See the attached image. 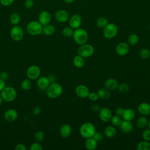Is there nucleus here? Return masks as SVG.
Instances as JSON below:
<instances>
[{
	"label": "nucleus",
	"instance_id": "a211bd4d",
	"mask_svg": "<svg viewBox=\"0 0 150 150\" xmlns=\"http://www.w3.org/2000/svg\"><path fill=\"white\" fill-rule=\"evenodd\" d=\"M72 132V128L70 125L68 124H64L62 125L59 130V133L61 137L63 138H68L70 136Z\"/></svg>",
	"mask_w": 150,
	"mask_h": 150
},
{
	"label": "nucleus",
	"instance_id": "bb28decb",
	"mask_svg": "<svg viewBox=\"0 0 150 150\" xmlns=\"http://www.w3.org/2000/svg\"><path fill=\"white\" fill-rule=\"evenodd\" d=\"M148 119L144 115L139 117L137 120V126L140 129L145 128L148 125Z\"/></svg>",
	"mask_w": 150,
	"mask_h": 150
},
{
	"label": "nucleus",
	"instance_id": "473e14b6",
	"mask_svg": "<svg viewBox=\"0 0 150 150\" xmlns=\"http://www.w3.org/2000/svg\"><path fill=\"white\" fill-rule=\"evenodd\" d=\"M108 23V21L107 19L103 16L99 17L96 21V24L97 26L100 28L103 29Z\"/></svg>",
	"mask_w": 150,
	"mask_h": 150
},
{
	"label": "nucleus",
	"instance_id": "09e8293b",
	"mask_svg": "<svg viewBox=\"0 0 150 150\" xmlns=\"http://www.w3.org/2000/svg\"><path fill=\"white\" fill-rule=\"evenodd\" d=\"M124 108L121 107H117L116 109H115V113L117 115H120V116H121L123 111H124Z\"/></svg>",
	"mask_w": 150,
	"mask_h": 150
},
{
	"label": "nucleus",
	"instance_id": "7c9ffc66",
	"mask_svg": "<svg viewBox=\"0 0 150 150\" xmlns=\"http://www.w3.org/2000/svg\"><path fill=\"white\" fill-rule=\"evenodd\" d=\"M9 21L13 25H17L21 21V16L18 13H13L10 16Z\"/></svg>",
	"mask_w": 150,
	"mask_h": 150
},
{
	"label": "nucleus",
	"instance_id": "7ed1b4c3",
	"mask_svg": "<svg viewBox=\"0 0 150 150\" xmlns=\"http://www.w3.org/2000/svg\"><path fill=\"white\" fill-rule=\"evenodd\" d=\"M96 131L95 126L90 122L83 123L80 127L79 132L80 135L84 138H88L93 137Z\"/></svg>",
	"mask_w": 150,
	"mask_h": 150
},
{
	"label": "nucleus",
	"instance_id": "20e7f679",
	"mask_svg": "<svg viewBox=\"0 0 150 150\" xmlns=\"http://www.w3.org/2000/svg\"><path fill=\"white\" fill-rule=\"evenodd\" d=\"M26 31L30 35L37 36L42 33L43 26L39 21H32L27 25Z\"/></svg>",
	"mask_w": 150,
	"mask_h": 150
},
{
	"label": "nucleus",
	"instance_id": "4468645a",
	"mask_svg": "<svg viewBox=\"0 0 150 150\" xmlns=\"http://www.w3.org/2000/svg\"><path fill=\"white\" fill-rule=\"evenodd\" d=\"M56 19L60 23H64L69 19V14L68 12L64 9L57 10L54 15Z\"/></svg>",
	"mask_w": 150,
	"mask_h": 150
},
{
	"label": "nucleus",
	"instance_id": "864d4df0",
	"mask_svg": "<svg viewBox=\"0 0 150 150\" xmlns=\"http://www.w3.org/2000/svg\"><path fill=\"white\" fill-rule=\"evenodd\" d=\"M64 2H65L67 4H71L72 2H73L75 0H63Z\"/></svg>",
	"mask_w": 150,
	"mask_h": 150
},
{
	"label": "nucleus",
	"instance_id": "412c9836",
	"mask_svg": "<svg viewBox=\"0 0 150 150\" xmlns=\"http://www.w3.org/2000/svg\"><path fill=\"white\" fill-rule=\"evenodd\" d=\"M121 117L124 120L131 121L135 117V111L131 108L124 109V111L121 115Z\"/></svg>",
	"mask_w": 150,
	"mask_h": 150
},
{
	"label": "nucleus",
	"instance_id": "2eb2a0df",
	"mask_svg": "<svg viewBox=\"0 0 150 150\" xmlns=\"http://www.w3.org/2000/svg\"><path fill=\"white\" fill-rule=\"evenodd\" d=\"M51 15L47 11H42L38 16V21L42 25V26H45L46 25L49 24L51 21Z\"/></svg>",
	"mask_w": 150,
	"mask_h": 150
},
{
	"label": "nucleus",
	"instance_id": "58836bf2",
	"mask_svg": "<svg viewBox=\"0 0 150 150\" xmlns=\"http://www.w3.org/2000/svg\"><path fill=\"white\" fill-rule=\"evenodd\" d=\"M87 97L91 101H96L99 98L98 96V94H97V93H96V92H94V91L90 92Z\"/></svg>",
	"mask_w": 150,
	"mask_h": 150
},
{
	"label": "nucleus",
	"instance_id": "4be33fe9",
	"mask_svg": "<svg viewBox=\"0 0 150 150\" xmlns=\"http://www.w3.org/2000/svg\"><path fill=\"white\" fill-rule=\"evenodd\" d=\"M36 84H37V86L40 89L45 90L48 87V86L50 84V82L49 79L47 78V77L42 76L38 79V80H37Z\"/></svg>",
	"mask_w": 150,
	"mask_h": 150
},
{
	"label": "nucleus",
	"instance_id": "f257e3e1",
	"mask_svg": "<svg viewBox=\"0 0 150 150\" xmlns=\"http://www.w3.org/2000/svg\"><path fill=\"white\" fill-rule=\"evenodd\" d=\"M63 93V87L58 83L53 82L50 84L46 88V94L50 98H56Z\"/></svg>",
	"mask_w": 150,
	"mask_h": 150
},
{
	"label": "nucleus",
	"instance_id": "c03bdc74",
	"mask_svg": "<svg viewBox=\"0 0 150 150\" xmlns=\"http://www.w3.org/2000/svg\"><path fill=\"white\" fill-rule=\"evenodd\" d=\"M13 2L14 0H0L1 4L5 6H8L12 5Z\"/></svg>",
	"mask_w": 150,
	"mask_h": 150
},
{
	"label": "nucleus",
	"instance_id": "6e6d98bb",
	"mask_svg": "<svg viewBox=\"0 0 150 150\" xmlns=\"http://www.w3.org/2000/svg\"><path fill=\"white\" fill-rule=\"evenodd\" d=\"M148 128L150 129V121H148Z\"/></svg>",
	"mask_w": 150,
	"mask_h": 150
},
{
	"label": "nucleus",
	"instance_id": "f3484780",
	"mask_svg": "<svg viewBox=\"0 0 150 150\" xmlns=\"http://www.w3.org/2000/svg\"><path fill=\"white\" fill-rule=\"evenodd\" d=\"M121 131L125 134L131 132L133 129V125L131 121L127 120H122L120 125H119Z\"/></svg>",
	"mask_w": 150,
	"mask_h": 150
},
{
	"label": "nucleus",
	"instance_id": "79ce46f5",
	"mask_svg": "<svg viewBox=\"0 0 150 150\" xmlns=\"http://www.w3.org/2000/svg\"><path fill=\"white\" fill-rule=\"evenodd\" d=\"M42 146L39 142H34L31 144L30 146V150H41L42 149Z\"/></svg>",
	"mask_w": 150,
	"mask_h": 150
},
{
	"label": "nucleus",
	"instance_id": "c9c22d12",
	"mask_svg": "<svg viewBox=\"0 0 150 150\" xmlns=\"http://www.w3.org/2000/svg\"><path fill=\"white\" fill-rule=\"evenodd\" d=\"M111 124L114 125V126H119L122 121L121 118L120 117V115H112L111 118L110 120Z\"/></svg>",
	"mask_w": 150,
	"mask_h": 150
},
{
	"label": "nucleus",
	"instance_id": "a878e982",
	"mask_svg": "<svg viewBox=\"0 0 150 150\" xmlns=\"http://www.w3.org/2000/svg\"><path fill=\"white\" fill-rule=\"evenodd\" d=\"M73 62L74 66L77 68H81L84 66L85 64L84 58L79 54L74 57Z\"/></svg>",
	"mask_w": 150,
	"mask_h": 150
},
{
	"label": "nucleus",
	"instance_id": "0eeeda50",
	"mask_svg": "<svg viewBox=\"0 0 150 150\" xmlns=\"http://www.w3.org/2000/svg\"><path fill=\"white\" fill-rule=\"evenodd\" d=\"M94 52V47L87 43L80 45L77 49L78 54L84 58H88L91 57Z\"/></svg>",
	"mask_w": 150,
	"mask_h": 150
},
{
	"label": "nucleus",
	"instance_id": "a19ab883",
	"mask_svg": "<svg viewBox=\"0 0 150 150\" xmlns=\"http://www.w3.org/2000/svg\"><path fill=\"white\" fill-rule=\"evenodd\" d=\"M93 138L98 142L103 139V134L102 132H101L100 131H96L94 135L93 136Z\"/></svg>",
	"mask_w": 150,
	"mask_h": 150
},
{
	"label": "nucleus",
	"instance_id": "f704fd0d",
	"mask_svg": "<svg viewBox=\"0 0 150 150\" xmlns=\"http://www.w3.org/2000/svg\"><path fill=\"white\" fill-rule=\"evenodd\" d=\"M117 88L120 93L122 94H125V93H127L129 90V86H128V84L125 83H121L120 84H118Z\"/></svg>",
	"mask_w": 150,
	"mask_h": 150
},
{
	"label": "nucleus",
	"instance_id": "ea45409f",
	"mask_svg": "<svg viewBox=\"0 0 150 150\" xmlns=\"http://www.w3.org/2000/svg\"><path fill=\"white\" fill-rule=\"evenodd\" d=\"M142 136L144 140L147 141H150V129L149 128L145 129L142 132Z\"/></svg>",
	"mask_w": 150,
	"mask_h": 150
},
{
	"label": "nucleus",
	"instance_id": "4c0bfd02",
	"mask_svg": "<svg viewBox=\"0 0 150 150\" xmlns=\"http://www.w3.org/2000/svg\"><path fill=\"white\" fill-rule=\"evenodd\" d=\"M35 139L37 142H41L45 138V135L44 133L42 131H38L35 134Z\"/></svg>",
	"mask_w": 150,
	"mask_h": 150
},
{
	"label": "nucleus",
	"instance_id": "aec40b11",
	"mask_svg": "<svg viewBox=\"0 0 150 150\" xmlns=\"http://www.w3.org/2000/svg\"><path fill=\"white\" fill-rule=\"evenodd\" d=\"M138 112L142 115L146 116L150 114V104L146 102L140 103L138 107Z\"/></svg>",
	"mask_w": 150,
	"mask_h": 150
},
{
	"label": "nucleus",
	"instance_id": "49530a36",
	"mask_svg": "<svg viewBox=\"0 0 150 150\" xmlns=\"http://www.w3.org/2000/svg\"><path fill=\"white\" fill-rule=\"evenodd\" d=\"M15 150H26V147L23 144H18L15 147Z\"/></svg>",
	"mask_w": 150,
	"mask_h": 150
},
{
	"label": "nucleus",
	"instance_id": "6e6552de",
	"mask_svg": "<svg viewBox=\"0 0 150 150\" xmlns=\"http://www.w3.org/2000/svg\"><path fill=\"white\" fill-rule=\"evenodd\" d=\"M10 35L11 38L15 41H19L23 38V30L22 28L17 25H14L10 30Z\"/></svg>",
	"mask_w": 150,
	"mask_h": 150
},
{
	"label": "nucleus",
	"instance_id": "2f4dec72",
	"mask_svg": "<svg viewBox=\"0 0 150 150\" xmlns=\"http://www.w3.org/2000/svg\"><path fill=\"white\" fill-rule=\"evenodd\" d=\"M32 86V83L29 79H26L23 80L21 84V87L23 90H29L31 88Z\"/></svg>",
	"mask_w": 150,
	"mask_h": 150
},
{
	"label": "nucleus",
	"instance_id": "dca6fc26",
	"mask_svg": "<svg viewBox=\"0 0 150 150\" xmlns=\"http://www.w3.org/2000/svg\"><path fill=\"white\" fill-rule=\"evenodd\" d=\"M18 116V113L17 111L13 108H10L7 110L4 113L5 120L9 122L15 121Z\"/></svg>",
	"mask_w": 150,
	"mask_h": 150
},
{
	"label": "nucleus",
	"instance_id": "c85d7f7f",
	"mask_svg": "<svg viewBox=\"0 0 150 150\" xmlns=\"http://www.w3.org/2000/svg\"><path fill=\"white\" fill-rule=\"evenodd\" d=\"M139 36L136 33L130 34L127 38V43L130 45H135L139 42Z\"/></svg>",
	"mask_w": 150,
	"mask_h": 150
},
{
	"label": "nucleus",
	"instance_id": "9d476101",
	"mask_svg": "<svg viewBox=\"0 0 150 150\" xmlns=\"http://www.w3.org/2000/svg\"><path fill=\"white\" fill-rule=\"evenodd\" d=\"M82 23V18L79 14H74L69 19V25L73 29L80 28Z\"/></svg>",
	"mask_w": 150,
	"mask_h": 150
},
{
	"label": "nucleus",
	"instance_id": "ddd939ff",
	"mask_svg": "<svg viewBox=\"0 0 150 150\" xmlns=\"http://www.w3.org/2000/svg\"><path fill=\"white\" fill-rule=\"evenodd\" d=\"M90 93L88 88L84 84H79L75 88L76 94L81 98H85L87 97Z\"/></svg>",
	"mask_w": 150,
	"mask_h": 150
},
{
	"label": "nucleus",
	"instance_id": "1a4fd4ad",
	"mask_svg": "<svg viewBox=\"0 0 150 150\" xmlns=\"http://www.w3.org/2000/svg\"><path fill=\"white\" fill-rule=\"evenodd\" d=\"M40 69L36 65H32L28 67L26 71V76L30 80L38 79L40 74Z\"/></svg>",
	"mask_w": 150,
	"mask_h": 150
},
{
	"label": "nucleus",
	"instance_id": "b1692460",
	"mask_svg": "<svg viewBox=\"0 0 150 150\" xmlns=\"http://www.w3.org/2000/svg\"><path fill=\"white\" fill-rule=\"evenodd\" d=\"M97 94L98 98L103 100H108L111 97L110 91L107 89L106 88H100L97 91Z\"/></svg>",
	"mask_w": 150,
	"mask_h": 150
},
{
	"label": "nucleus",
	"instance_id": "4d7b16f0",
	"mask_svg": "<svg viewBox=\"0 0 150 150\" xmlns=\"http://www.w3.org/2000/svg\"><path fill=\"white\" fill-rule=\"evenodd\" d=\"M149 29H150V23H149Z\"/></svg>",
	"mask_w": 150,
	"mask_h": 150
},
{
	"label": "nucleus",
	"instance_id": "a18cd8bd",
	"mask_svg": "<svg viewBox=\"0 0 150 150\" xmlns=\"http://www.w3.org/2000/svg\"><path fill=\"white\" fill-rule=\"evenodd\" d=\"M9 78V74L6 71H2L0 73V79L6 81Z\"/></svg>",
	"mask_w": 150,
	"mask_h": 150
},
{
	"label": "nucleus",
	"instance_id": "9b49d317",
	"mask_svg": "<svg viewBox=\"0 0 150 150\" xmlns=\"http://www.w3.org/2000/svg\"><path fill=\"white\" fill-rule=\"evenodd\" d=\"M98 116L101 121L106 122L110 121L112 117V112L110 108L107 107H102L98 111Z\"/></svg>",
	"mask_w": 150,
	"mask_h": 150
},
{
	"label": "nucleus",
	"instance_id": "de8ad7c7",
	"mask_svg": "<svg viewBox=\"0 0 150 150\" xmlns=\"http://www.w3.org/2000/svg\"><path fill=\"white\" fill-rule=\"evenodd\" d=\"M101 107H100L99 105L97 104H93L91 107V109L94 111V112H98L100 110Z\"/></svg>",
	"mask_w": 150,
	"mask_h": 150
},
{
	"label": "nucleus",
	"instance_id": "6ab92c4d",
	"mask_svg": "<svg viewBox=\"0 0 150 150\" xmlns=\"http://www.w3.org/2000/svg\"><path fill=\"white\" fill-rule=\"evenodd\" d=\"M105 88L110 91H113L118 88V81L114 78L107 79L104 82Z\"/></svg>",
	"mask_w": 150,
	"mask_h": 150
},
{
	"label": "nucleus",
	"instance_id": "e433bc0d",
	"mask_svg": "<svg viewBox=\"0 0 150 150\" xmlns=\"http://www.w3.org/2000/svg\"><path fill=\"white\" fill-rule=\"evenodd\" d=\"M139 56L142 59H148L150 57V50L146 48H142L139 50Z\"/></svg>",
	"mask_w": 150,
	"mask_h": 150
},
{
	"label": "nucleus",
	"instance_id": "423d86ee",
	"mask_svg": "<svg viewBox=\"0 0 150 150\" xmlns=\"http://www.w3.org/2000/svg\"><path fill=\"white\" fill-rule=\"evenodd\" d=\"M1 96L4 101L6 102H11L16 98V91L12 87H5L1 91Z\"/></svg>",
	"mask_w": 150,
	"mask_h": 150
},
{
	"label": "nucleus",
	"instance_id": "f8f14e48",
	"mask_svg": "<svg viewBox=\"0 0 150 150\" xmlns=\"http://www.w3.org/2000/svg\"><path fill=\"white\" fill-rule=\"evenodd\" d=\"M129 50V44L124 42H121L118 43L115 47V52L117 54L120 56L126 55L128 53Z\"/></svg>",
	"mask_w": 150,
	"mask_h": 150
},
{
	"label": "nucleus",
	"instance_id": "393cba45",
	"mask_svg": "<svg viewBox=\"0 0 150 150\" xmlns=\"http://www.w3.org/2000/svg\"><path fill=\"white\" fill-rule=\"evenodd\" d=\"M104 134L106 137L108 138H112L116 135L117 130L114 127L108 125L105 128Z\"/></svg>",
	"mask_w": 150,
	"mask_h": 150
},
{
	"label": "nucleus",
	"instance_id": "39448f33",
	"mask_svg": "<svg viewBox=\"0 0 150 150\" xmlns=\"http://www.w3.org/2000/svg\"><path fill=\"white\" fill-rule=\"evenodd\" d=\"M118 27L114 23H108L103 28V36L105 39H111L116 36L118 33Z\"/></svg>",
	"mask_w": 150,
	"mask_h": 150
},
{
	"label": "nucleus",
	"instance_id": "5701e85b",
	"mask_svg": "<svg viewBox=\"0 0 150 150\" xmlns=\"http://www.w3.org/2000/svg\"><path fill=\"white\" fill-rule=\"evenodd\" d=\"M98 142L95 140L93 137L86 139L84 143L85 148L88 150H94L97 147Z\"/></svg>",
	"mask_w": 150,
	"mask_h": 150
},
{
	"label": "nucleus",
	"instance_id": "cd10ccee",
	"mask_svg": "<svg viewBox=\"0 0 150 150\" xmlns=\"http://www.w3.org/2000/svg\"><path fill=\"white\" fill-rule=\"evenodd\" d=\"M45 35L47 36H51L53 35L55 32V28L53 25L50 24H47L43 26V32Z\"/></svg>",
	"mask_w": 150,
	"mask_h": 150
},
{
	"label": "nucleus",
	"instance_id": "72a5a7b5",
	"mask_svg": "<svg viewBox=\"0 0 150 150\" xmlns=\"http://www.w3.org/2000/svg\"><path fill=\"white\" fill-rule=\"evenodd\" d=\"M74 29L70 26H66L62 30V34L66 38H70L72 36Z\"/></svg>",
	"mask_w": 150,
	"mask_h": 150
},
{
	"label": "nucleus",
	"instance_id": "c756f323",
	"mask_svg": "<svg viewBox=\"0 0 150 150\" xmlns=\"http://www.w3.org/2000/svg\"><path fill=\"white\" fill-rule=\"evenodd\" d=\"M137 150H150V143L147 141H142L139 142L137 145Z\"/></svg>",
	"mask_w": 150,
	"mask_h": 150
},
{
	"label": "nucleus",
	"instance_id": "603ef678",
	"mask_svg": "<svg viewBox=\"0 0 150 150\" xmlns=\"http://www.w3.org/2000/svg\"><path fill=\"white\" fill-rule=\"evenodd\" d=\"M5 87V81L0 79V91H1Z\"/></svg>",
	"mask_w": 150,
	"mask_h": 150
},
{
	"label": "nucleus",
	"instance_id": "f03ea898",
	"mask_svg": "<svg viewBox=\"0 0 150 150\" xmlns=\"http://www.w3.org/2000/svg\"><path fill=\"white\" fill-rule=\"evenodd\" d=\"M72 36L74 41L79 45L87 43L88 39V35L87 31L80 28L74 30Z\"/></svg>",
	"mask_w": 150,
	"mask_h": 150
},
{
	"label": "nucleus",
	"instance_id": "37998d69",
	"mask_svg": "<svg viewBox=\"0 0 150 150\" xmlns=\"http://www.w3.org/2000/svg\"><path fill=\"white\" fill-rule=\"evenodd\" d=\"M33 0H25L24 2V5L26 9H30L33 6Z\"/></svg>",
	"mask_w": 150,
	"mask_h": 150
},
{
	"label": "nucleus",
	"instance_id": "5fc2aeb1",
	"mask_svg": "<svg viewBox=\"0 0 150 150\" xmlns=\"http://www.w3.org/2000/svg\"><path fill=\"white\" fill-rule=\"evenodd\" d=\"M3 101H4V100L2 99V98L1 97V96H0V105L2 104V103H3Z\"/></svg>",
	"mask_w": 150,
	"mask_h": 150
},
{
	"label": "nucleus",
	"instance_id": "3c124183",
	"mask_svg": "<svg viewBox=\"0 0 150 150\" xmlns=\"http://www.w3.org/2000/svg\"><path fill=\"white\" fill-rule=\"evenodd\" d=\"M47 78L49 79L50 83H53V82H55V80H56V77L53 74H49V76H47Z\"/></svg>",
	"mask_w": 150,
	"mask_h": 150
},
{
	"label": "nucleus",
	"instance_id": "8fccbe9b",
	"mask_svg": "<svg viewBox=\"0 0 150 150\" xmlns=\"http://www.w3.org/2000/svg\"><path fill=\"white\" fill-rule=\"evenodd\" d=\"M33 112L35 115H39L41 112V108L39 107L36 106L33 109Z\"/></svg>",
	"mask_w": 150,
	"mask_h": 150
}]
</instances>
